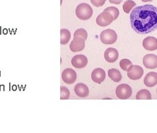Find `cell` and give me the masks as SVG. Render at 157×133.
I'll list each match as a JSON object with an SVG mask.
<instances>
[{
	"label": "cell",
	"mask_w": 157,
	"mask_h": 133,
	"mask_svg": "<svg viewBox=\"0 0 157 133\" xmlns=\"http://www.w3.org/2000/svg\"><path fill=\"white\" fill-rule=\"evenodd\" d=\"M130 20L137 34L151 33L157 29V7L150 4L137 6L131 12Z\"/></svg>",
	"instance_id": "1"
},
{
	"label": "cell",
	"mask_w": 157,
	"mask_h": 133,
	"mask_svg": "<svg viewBox=\"0 0 157 133\" xmlns=\"http://www.w3.org/2000/svg\"><path fill=\"white\" fill-rule=\"evenodd\" d=\"M75 14L81 20L87 21L91 18L93 14V9L88 3H82L77 6Z\"/></svg>",
	"instance_id": "2"
},
{
	"label": "cell",
	"mask_w": 157,
	"mask_h": 133,
	"mask_svg": "<svg viewBox=\"0 0 157 133\" xmlns=\"http://www.w3.org/2000/svg\"><path fill=\"white\" fill-rule=\"evenodd\" d=\"M100 40L103 43L106 45L113 44L117 40V34L115 30L107 29L100 34Z\"/></svg>",
	"instance_id": "3"
},
{
	"label": "cell",
	"mask_w": 157,
	"mask_h": 133,
	"mask_svg": "<svg viewBox=\"0 0 157 133\" xmlns=\"http://www.w3.org/2000/svg\"><path fill=\"white\" fill-rule=\"evenodd\" d=\"M132 94V88L127 84H121L116 89V95L121 100L128 99Z\"/></svg>",
	"instance_id": "4"
},
{
	"label": "cell",
	"mask_w": 157,
	"mask_h": 133,
	"mask_svg": "<svg viewBox=\"0 0 157 133\" xmlns=\"http://www.w3.org/2000/svg\"><path fill=\"white\" fill-rule=\"evenodd\" d=\"M143 72V69L138 65H131L127 69L128 77L132 80L140 79Z\"/></svg>",
	"instance_id": "5"
},
{
	"label": "cell",
	"mask_w": 157,
	"mask_h": 133,
	"mask_svg": "<svg viewBox=\"0 0 157 133\" xmlns=\"http://www.w3.org/2000/svg\"><path fill=\"white\" fill-rule=\"evenodd\" d=\"M113 17L110 13L107 11H103L96 18V22L97 24L102 27L107 26L112 23L113 21Z\"/></svg>",
	"instance_id": "6"
},
{
	"label": "cell",
	"mask_w": 157,
	"mask_h": 133,
	"mask_svg": "<svg viewBox=\"0 0 157 133\" xmlns=\"http://www.w3.org/2000/svg\"><path fill=\"white\" fill-rule=\"evenodd\" d=\"M62 78L66 83L72 85L74 83L77 79V73L72 68L65 69L62 73Z\"/></svg>",
	"instance_id": "7"
},
{
	"label": "cell",
	"mask_w": 157,
	"mask_h": 133,
	"mask_svg": "<svg viewBox=\"0 0 157 133\" xmlns=\"http://www.w3.org/2000/svg\"><path fill=\"white\" fill-rule=\"evenodd\" d=\"M85 47V40L80 37H74L70 45L71 51L74 53H77L83 51Z\"/></svg>",
	"instance_id": "8"
},
{
	"label": "cell",
	"mask_w": 157,
	"mask_h": 133,
	"mask_svg": "<svg viewBox=\"0 0 157 133\" xmlns=\"http://www.w3.org/2000/svg\"><path fill=\"white\" fill-rule=\"evenodd\" d=\"M143 64L148 69L157 67V56L154 54H147L143 56Z\"/></svg>",
	"instance_id": "9"
},
{
	"label": "cell",
	"mask_w": 157,
	"mask_h": 133,
	"mask_svg": "<svg viewBox=\"0 0 157 133\" xmlns=\"http://www.w3.org/2000/svg\"><path fill=\"white\" fill-rule=\"evenodd\" d=\"M87 64L88 58L83 54H77L74 56L72 59V64L76 68H83L87 66Z\"/></svg>",
	"instance_id": "10"
},
{
	"label": "cell",
	"mask_w": 157,
	"mask_h": 133,
	"mask_svg": "<svg viewBox=\"0 0 157 133\" xmlns=\"http://www.w3.org/2000/svg\"><path fill=\"white\" fill-rule=\"evenodd\" d=\"M92 81L96 83L100 84L105 79V72L104 69L98 67L94 69L91 73Z\"/></svg>",
	"instance_id": "11"
},
{
	"label": "cell",
	"mask_w": 157,
	"mask_h": 133,
	"mask_svg": "<svg viewBox=\"0 0 157 133\" xmlns=\"http://www.w3.org/2000/svg\"><path fill=\"white\" fill-rule=\"evenodd\" d=\"M104 58L107 62H115L119 58V52L115 48H107L104 53Z\"/></svg>",
	"instance_id": "12"
},
{
	"label": "cell",
	"mask_w": 157,
	"mask_h": 133,
	"mask_svg": "<svg viewBox=\"0 0 157 133\" xmlns=\"http://www.w3.org/2000/svg\"><path fill=\"white\" fill-rule=\"evenodd\" d=\"M143 47L147 51H155L157 49V39L152 36L147 37L143 41Z\"/></svg>",
	"instance_id": "13"
},
{
	"label": "cell",
	"mask_w": 157,
	"mask_h": 133,
	"mask_svg": "<svg viewBox=\"0 0 157 133\" xmlns=\"http://www.w3.org/2000/svg\"><path fill=\"white\" fill-rule=\"evenodd\" d=\"M74 91L76 95L81 98H85L89 95V89L84 83H78L75 87Z\"/></svg>",
	"instance_id": "14"
},
{
	"label": "cell",
	"mask_w": 157,
	"mask_h": 133,
	"mask_svg": "<svg viewBox=\"0 0 157 133\" xmlns=\"http://www.w3.org/2000/svg\"><path fill=\"white\" fill-rule=\"evenodd\" d=\"M143 82L148 87H154L157 84V73L154 71L148 73L144 78Z\"/></svg>",
	"instance_id": "15"
},
{
	"label": "cell",
	"mask_w": 157,
	"mask_h": 133,
	"mask_svg": "<svg viewBox=\"0 0 157 133\" xmlns=\"http://www.w3.org/2000/svg\"><path fill=\"white\" fill-rule=\"evenodd\" d=\"M108 75L110 79L116 83H119L122 79V75L119 69L111 68L108 70Z\"/></svg>",
	"instance_id": "16"
},
{
	"label": "cell",
	"mask_w": 157,
	"mask_h": 133,
	"mask_svg": "<svg viewBox=\"0 0 157 133\" xmlns=\"http://www.w3.org/2000/svg\"><path fill=\"white\" fill-rule=\"evenodd\" d=\"M71 38V33L67 29H62L60 30V43L66 45L70 41Z\"/></svg>",
	"instance_id": "17"
},
{
	"label": "cell",
	"mask_w": 157,
	"mask_h": 133,
	"mask_svg": "<svg viewBox=\"0 0 157 133\" xmlns=\"http://www.w3.org/2000/svg\"><path fill=\"white\" fill-rule=\"evenodd\" d=\"M135 99L137 100H150L151 99V95L147 89H142L137 93Z\"/></svg>",
	"instance_id": "18"
},
{
	"label": "cell",
	"mask_w": 157,
	"mask_h": 133,
	"mask_svg": "<svg viewBox=\"0 0 157 133\" xmlns=\"http://www.w3.org/2000/svg\"><path fill=\"white\" fill-rule=\"evenodd\" d=\"M136 5V3H135L132 0H127V1H124V3L122 5V9H123L124 11L126 13H129L132 9Z\"/></svg>",
	"instance_id": "19"
},
{
	"label": "cell",
	"mask_w": 157,
	"mask_h": 133,
	"mask_svg": "<svg viewBox=\"0 0 157 133\" xmlns=\"http://www.w3.org/2000/svg\"><path fill=\"white\" fill-rule=\"evenodd\" d=\"M70 92L69 89L66 87H61L60 88V99L68 100L70 99Z\"/></svg>",
	"instance_id": "20"
},
{
	"label": "cell",
	"mask_w": 157,
	"mask_h": 133,
	"mask_svg": "<svg viewBox=\"0 0 157 133\" xmlns=\"http://www.w3.org/2000/svg\"><path fill=\"white\" fill-rule=\"evenodd\" d=\"M104 11H107L112 15L113 17V20L115 21L118 18V17L119 16V10L118 9L117 7H109L105 9Z\"/></svg>",
	"instance_id": "21"
},
{
	"label": "cell",
	"mask_w": 157,
	"mask_h": 133,
	"mask_svg": "<svg viewBox=\"0 0 157 133\" xmlns=\"http://www.w3.org/2000/svg\"><path fill=\"white\" fill-rule=\"evenodd\" d=\"M74 37H80L86 40L88 38V34L87 30L83 28H79L74 32Z\"/></svg>",
	"instance_id": "22"
},
{
	"label": "cell",
	"mask_w": 157,
	"mask_h": 133,
	"mask_svg": "<svg viewBox=\"0 0 157 133\" xmlns=\"http://www.w3.org/2000/svg\"><path fill=\"white\" fill-rule=\"evenodd\" d=\"M119 64L121 69H123L124 71H127L128 67L131 65H132V62L130 60L127 59V58H123V59H122L120 61Z\"/></svg>",
	"instance_id": "23"
},
{
	"label": "cell",
	"mask_w": 157,
	"mask_h": 133,
	"mask_svg": "<svg viewBox=\"0 0 157 133\" xmlns=\"http://www.w3.org/2000/svg\"><path fill=\"white\" fill-rule=\"evenodd\" d=\"M92 4L96 7H102L105 4L106 0H90Z\"/></svg>",
	"instance_id": "24"
},
{
	"label": "cell",
	"mask_w": 157,
	"mask_h": 133,
	"mask_svg": "<svg viewBox=\"0 0 157 133\" xmlns=\"http://www.w3.org/2000/svg\"><path fill=\"white\" fill-rule=\"evenodd\" d=\"M123 0H109V2L113 4H117V5H119V4L121 3Z\"/></svg>",
	"instance_id": "25"
},
{
	"label": "cell",
	"mask_w": 157,
	"mask_h": 133,
	"mask_svg": "<svg viewBox=\"0 0 157 133\" xmlns=\"http://www.w3.org/2000/svg\"><path fill=\"white\" fill-rule=\"evenodd\" d=\"M143 2H147V1H151L152 0H141Z\"/></svg>",
	"instance_id": "26"
},
{
	"label": "cell",
	"mask_w": 157,
	"mask_h": 133,
	"mask_svg": "<svg viewBox=\"0 0 157 133\" xmlns=\"http://www.w3.org/2000/svg\"><path fill=\"white\" fill-rule=\"evenodd\" d=\"M156 93H157V89H156Z\"/></svg>",
	"instance_id": "27"
}]
</instances>
